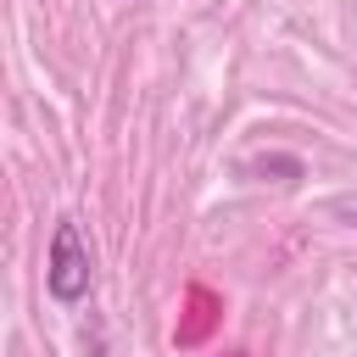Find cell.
Masks as SVG:
<instances>
[{"mask_svg":"<svg viewBox=\"0 0 357 357\" xmlns=\"http://www.w3.org/2000/svg\"><path fill=\"white\" fill-rule=\"evenodd\" d=\"M45 284H50V296H56V301H84V296H89V284H95V257H89V240H84V229H78L73 218H61V223H56V234H50Z\"/></svg>","mask_w":357,"mask_h":357,"instance_id":"6da1fadb","label":"cell"}]
</instances>
